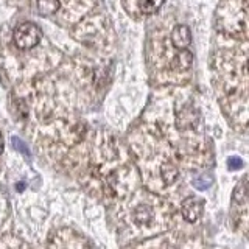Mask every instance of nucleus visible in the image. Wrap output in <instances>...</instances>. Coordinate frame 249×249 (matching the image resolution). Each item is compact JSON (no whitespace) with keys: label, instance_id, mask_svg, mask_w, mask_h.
<instances>
[{"label":"nucleus","instance_id":"obj_1","mask_svg":"<svg viewBox=\"0 0 249 249\" xmlns=\"http://www.w3.org/2000/svg\"><path fill=\"white\" fill-rule=\"evenodd\" d=\"M42 31L33 22H23L14 30V42L20 50H30L39 44Z\"/></svg>","mask_w":249,"mask_h":249},{"label":"nucleus","instance_id":"obj_2","mask_svg":"<svg viewBox=\"0 0 249 249\" xmlns=\"http://www.w3.org/2000/svg\"><path fill=\"white\" fill-rule=\"evenodd\" d=\"M202 209H204V201L196 196H190L182 201L181 212L187 221L195 223L196 220H199V216L202 215Z\"/></svg>","mask_w":249,"mask_h":249},{"label":"nucleus","instance_id":"obj_3","mask_svg":"<svg viewBox=\"0 0 249 249\" xmlns=\"http://www.w3.org/2000/svg\"><path fill=\"white\" fill-rule=\"evenodd\" d=\"M171 41H173V45L176 47V49L184 50L185 47L190 44V41H192V33H190L189 27L178 25L173 30V33H171Z\"/></svg>","mask_w":249,"mask_h":249},{"label":"nucleus","instance_id":"obj_4","mask_svg":"<svg viewBox=\"0 0 249 249\" xmlns=\"http://www.w3.org/2000/svg\"><path fill=\"white\" fill-rule=\"evenodd\" d=\"M59 0H37V11L42 16H53L59 10Z\"/></svg>","mask_w":249,"mask_h":249},{"label":"nucleus","instance_id":"obj_5","mask_svg":"<svg viewBox=\"0 0 249 249\" xmlns=\"http://www.w3.org/2000/svg\"><path fill=\"white\" fill-rule=\"evenodd\" d=\"M163 5V0H140L139 6L143 14H153Z\"/></svg>","mask_w":249,"mask_h":249},{"label":"nucleus","instance_id":"obj_6","mask_svg":"<svg viewBox=\"0 0 249 249\" xmlns=\"http://www.w3.org/2000/svg\"><path fill=\"white\" fill-rule=\"evenodd\" d=\"M193 56L189 50H181V53H178V56L175 59V66L178 69H189L192 66Z\"/></svg>","mask_w":249,"mask_h":249},{"label":"nucleus","instance_id":"obj_7","mask_svg":"<svg viewBox=\"0 0 249 249\" xmlns=\"http://www.w3.org/2000/svg\"><path fill=\"white\" fill-rule=\"evenodd\" d=\"M134 218H136L137 223L145 224V223H148L153 218V212H151V209L148 207V206H139L134 210Z\"/></svg>","mask_w":249,"mask_h":249},{"label":"nucleus","instance_id":"obj_8","mask_svg":"<svg viewBox=\"0 0 249 249\" xmlns=\"http://www.w3.org/2000/svg\"><path fill=\"white\" fill-rule=\"evenodd\" d=\"M160 175H162V179L165 184H173L178 178V170L171 165V163H165L160 170Z\"/></svg>","mask_w":249,"mask_h":249},{"label":"nucleus","instance_id":"obj_9","mask_svg":"<svg viewBox=\"0 0 249 249\" xmlns=\"http://www.w3.org/2000/svg\"><path fill=\"white\" fill-rule=\"evenodd\" d=\"M210 185V179L209 178H198L195 179V187H198V189H207V187Z\"/></svg>","mask_w":249,"mask_h":249},{"label":"nucleus","instance_id":"obj_10","mask_svg":"<svg viewBox=\"0 0 249 249\" xmlns=\"http://www.w3.org/2000/svg\"><path fill=\"white\" fill-rule=\"evenodd\" d=\"M228 163H229V168L231 170H237V168H240L241 165H243V162H241L240 158H231Z\"/></svg>","mask_w":249,"mask_h":249},{"label":"nucleus","instance_id":"obj_11","mask_svg":"<svg viewBox=\"0 0 249 249\" xmlns=\"http://www.w3.org/2000/svg\"><path fill=\"white\" fill-rule=\"evenodd\" d=\"M3 146H5V142H3L2 134H0V154H2V151H3Z\"/></svg>","mask_w":249,"mask_h":249},{"label":"nucleus","instance_id":"obj_12","mask_svg":"<svg viewBox=\"0 0 249 249\" xmlns=\"http://www.w3.org/2000/svg\"><path fill=\"white\" fill-rule=\"evenodd\" d=\"M248 70H249V64H248Z\"/></svg>","mask_w":249,"mask_h":249}]
</instances>
